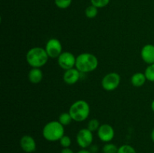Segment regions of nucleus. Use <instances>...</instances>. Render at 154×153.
I'll return each instance as SVG.
<instances>
[{"label":"nucleus","mask_w":154,"mask_h":153,"mask_svg":"<svg viewBox=\"0 0 154 153\" xmlns=\"http://www.w3.org/2000/svg\"><path fill=\"white\" fill-rule=\"evenodd\" d=\"M57 63L62 69L65 70H69V69L75 68L76 57L72 52H69V51L63 52L57 58Z\"/></svg>","instance_id":"6e6552de"},{"label":"nucleus","mask_w":154,"mask_h":153,"mask_svg":"<svg viewBox=\"0 0 154 153\" xmlns=\"http://www.w3.org/2000/svg\"><path fill=\"white\" fill-rule=\"evenodd\" d=\"M77 153H92L90 150L87 149V148H82V149L79 150Z\"/></svg>","instance_id":"a878e982"},{"label":"nucleus","mask_w":154,"mask_h":153,"mask_svg":"<svg viewBox=\"0 0 154 153\" xmlns=\"http://www.w3.org/2000/svg\"><path fill=\"white\" fill-rule=\"evenodd\" d=\"M118 147L111 142H106L102 148L103 153H117Z\"/></svg>","instance_id":"a211bd4d"},{"label":"nucleus","mask_w":154,"mask_h":153,"mask_svg":"<svg viewBox=\"0 0 154 153\" xmlns=\"http://www.w3.org/2000/svg\"><path fill=\"white\" fill-rule=\"evenodd\" d=\"M65 135V126L59 121H51L42 129V136L49 142H56Z\"/></svg>","instance_id":"7ed1b4c3"},{"label":"nucleus","mask_w":154,"mask_h":153,"mask_svg":"<svg viewBox=\"0 0 154 153\" xmlns=\"http://www.w3.org/2000/svg\"><path fill=\"white\" fill-rule=\"evenodd\" d=\"M144 74L147 78V80L154 82V64H148L144 70Z\"/></svg>","instance_id":"f3484780"},{"label":"nucleus","mask_w":154,"mask_h":153,"mask_svg":"<svg viewBox=\"0 0 154 153\" xmlns=\"http://www.w3.org/2000/svg\"><path fill=\"white\" fill-rule=\"evenodd\" d=\"M43 72L38 68H32L28 73V79L31 83L38 84L43 80Z\"/></svg>","instance_id":"ddd939ff"},{"label":"nucleus","mask_w":154,"mask_h":153,"mask_svg":"<svg viewBox=\"0 0 154 153\" xmlns=\"http://www.w3.org/2000/svg\"><path fill=\"white\" fill-rule=\"evenodd\" d=\"M147 78L142 72H137L131 76V83L135 87H141L145 84Z\"/></svg>","instance_id":"4468645a"},{"label":"nucleus","mask_w":154,"mask_h":153,"mask_svg":"<svg viewBox=\"0 0 154 153\" xmlns=\"http://www.w3.org/2000/svg\"><path fill=\"white\" fill-rule=\"evenodd\" d=\"M141 57L146 64H154V45L151 44L144 45L141 48Z\"/></svg>","instance_id":"f8f14e48"},{"label":"nucleus","mask_w":154,"mask_h":153,"mask_svg":"<svg viewBox=\"0 0 154 153\" xmlns=\"http://www.w3.org/2000/svg\"><path fill=\"white\" fill-rule=\"evenodd\" d=\"M99 65L98 58L90 52H82L76 57L75 68L81 73L87 74L96 70Z\"/></svg>","instance_id":"f257e3e1"},{"label":"nucleus","mask_w":154,"mask_h":153,"mask_svg":"<svg viewBox=\"0 0 154 153\" xmlns=\"http://www.w3.org/2000/svg\"><path fill=\"white\" fill-rule=\"evenodd\" d=\"M150 137H151L152 141L154 142V128H153V130H152L151 134H150Z\"/></svg>","instance_id":"bb28decb"},{"label":"nucleus","mask_w":154,"mask_h":153,"mask_svg":"<svg viewBox=\"0 0 154 153\" xmlns=\"http://www.w3.org/2000/svg\"><path fill=\"white\" fill-rule=\"evenodd\" d=\"M60 153H74V152L70 148H63L60 152Z\"/></svg>","instance_id":"393cba45"},{"label":"nucleus","mask_w":154,"mask_h":153,"mask_svg":"<svg viewBox=\"0 0 154 153\" xmlns=\"http://www.w3.org/2000/svg\"><path fill=\"white\" fill-rule=\"evenodd\" d=\"M76 142L81 148H89L93 142V132L87 128L81 129L76 135Z\"/></svg>","instance_id":"423d86ee"},{"label":"nucleus","mask_w":154,"mask_h":153,"mask_svg":"<svg viewBox=\"0 0 154 153\" xmlns=\"http://www.w3.org/2000/svg\"><path fill=\"white\" fill-rule=\"evenodd\" d=\"M58 121L63 124V126H68L71 124L73 119H72V116H71L70 113L69 112H63L60 115L58 118Z\"/></svg>","instance_id":"2eb2a0df"},{"label":"nucleus","mask_w":154,"mask_h":153,"mask_svg":"<svg viewBox=\"0 0 154 153\" xmlns=\"http://www.w3.org/2000/svg\"><path fill=\"white\" fill-rule=\"evenodd\" d=\"M90 2L91 4L97 8H102L106 7L109 4L110 0H90Z\"/></svg>","instance_id":"4be33fe9"},{"label":"nucleus","mask_w":154,"mask_h":153,"mask_svg":"<svg viewBox=\"0 0 154 153\" xmlns=\"http://www.w3.org/2000/svg\"><path fill=\"white\" fill-rule=\"evenodd\" d=\"M100 125L101 124L99 123V121L97 118H92L87 123V128L93 133L95 131H98Z\"/></svg>","instance_id":"6ab92c4d"},{"label":"nucleus","mask_w":154,"mask_h":153,"mask_svg":"<svg viewBox=\"0 0 154 153\" xmlns=\"http://www.w3.org/2000/svg\"><path fill=\"white\" fill-rule=\"evenodd\" d=\"M60 143L63 146V148H69L72 144V139L68 135H64L60 140Z\"/></svg>","instance_id":"5701e85b"},{"label":"nucleus","mask_w":154,"mask_h":153,"mask_svg":"<svg viewBox=\"0 0 154 153\" xmlns=\"http://www.w3.org/2000/svg\"><path fill=\"white\" fill-rule=\"evenodd\" d=\"M90 150L92 153H96L98 151H99V148L96 145H91L90 146Z\"/></svg>","instance_id":"b1692460"},{"label":"nucleus","mask_w":154,"mask_h":153,"mask_svg":"<svg viewBox=\"0 0 154 153\" xmlns=\"http://www.w3.org/2000/svg\"><path fill=\"white\" fill-rule=\"evenodd\" d=\"M117 153H137V152L132 146L124 144V145H122L121 146L119 147Z\"/></svg>","instance_id":"aec40b11"},{"label":"nucleus","mask_w":154,"mask_h":153,"mask_svg":"<svg viewBox=\"0 0 154 153\" xmlns=\"http://www.w3.org/2000/svg\"><path fill=\"white\" fill-rule=\"evenodd\" d=\"M150 108H151L152 111L154 112V100H153V101L151 102V104H150Z\"/></svg>","instance_id":"cd10ccee"},{"label":"nucleus","mask_w":154,"mask_h":153,"mask_svg":"<svg viewBox=\"0 0 154 153\" xmlns=\"http://www.w3.org/2000/svg\"><path fill=\"white\" fill-rule=\"evenodd\" d=\"M49 58H57L63 52V46L59 39L53 38L47 41L45 47Z\"/></svg>","instance_id":"0eeeda50"},{"label":"nucleus","mask_w":154,"mask_h":153,"mask_svg":"<svg viewBox=\"0 0 154 153\" xmlns=\"http://www.w3.org/2000/svg\"><path fill=\"white\" fill-rule=\"evenodd\" d=\"M81 74V72L76 68L65 70L63 76V81L68 85H74L77 83L80 80Z\"/></svg>","instance_id":"9b49d317"},{"label":"nucleus","mask_w":154,"mask_h":153,"mask_svg":"<svg viewBox=\"0 0 154 153\" xmlns=\"http://www.w3.org/2000/svg\"><path fill=\"white\" fill-rule=\"evenodd\" d=\"M121 82V76L118 73L111 72L103 76L102 80V86L105 91L112 92L117 89Z\"/></svg>","instance_id":"39448f33"},{"label":"nucleus","mask_w":154,"mask_h":153,"mask_svg":"<svg viewBox=\"0 0 154 153\" xmlns=\"http://www.w3.org/2000/svg\"><path fill=\"white\" fill-rule=\"evenodd\" d=\"M56 6L60 9H66L72 4V0H54Z\"/></svg>","instance_id":"412c9836"},{"label":"nucleus","mask_w":154,"mask_h":153,"mask_svg":"<svg viewBox=\"0 0 154 153\" xmlns=\"http://www.w3.org/2000/svg\"><path fill=\"white\" fill-rule=\"evenodd\" d=\"M72 119L81 122L87 119L90 113V106L88 102L84 100H78L74 102L69 110Z\"/></svg>","instance_id":"20e7f679"},{"label":"nucleus","mask_w":154,"mask_h":153,"mask_svg":"<svg viewBox=\"0 0 154 153\" xmlns=\"http://www.w3.org/2000/svg\"><path fill=\"white\" fill-rule=\"evenodd\" d=\"M98 14V8L95 7L94 5L91 4V5L88 6L85 10V15L87 18L90 19H93L96 17Z\"/></svg>","instance_id":"dca6fc26"},{"label":"nucleus","mask_w":154,"mask_h":153,"mask_svg":"<svg viewBox=\"0 0 154 153\" xmlns=\"http://www.w3.org/2000/svg\"><path fill=\"white\" fill-rule=\"evenodd\" d=\"M20 145L23 151L26 153H32L36 149L35 140L30 135L23 136L20 140Z\"/></svg>","instance_id":"9d476101"},{"label":"nucleus","mask_w":154,"mask_h":153,"mask_svg":"<svg viewBox=\"0 0 154 153\" xmlns=\"http://www.w3.org/2000/svg\"><path fill=\"white\" fill-rule=\"evenodd\" d=\"M26 62L32 68H41L48 62V56L45 48L41 46H34L29 50L26 56Z\"/></svg>","instance_id":"f03ea898"},{"label":"nucleus","mask_w":154,"mask_h":153,"mask_svg":"<svg viewBox=\"0 0 154 153\" xmlns=\"http://www.w3.org/2000/svg\"><path fill=\"white\" fill-rule=\"evenodd\" d=\"M99 140L104 142H110L115 136V130L114 128L109 124H102L97 131Z\"/></svg>","instance_id":"1a4fd4ad"}]
</instances>
